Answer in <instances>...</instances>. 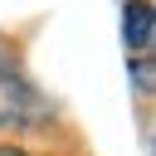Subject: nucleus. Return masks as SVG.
Returning <instances> with one entry per match:
<instances>
[{
	"instance_id": "3",
	"label": "nucleus",
	"mask_w": 156,
	"mask_h": 156,
	"mask_svg": "<svg viewBox=\"0 0 156 156\" xmlns=\"http://www.w3.org/2000/svg\"><path fill=\"white\" fill-rule=\"evenodd\" d=\"M0 156H24V151H15V146H0Z\"/></svg>"
},
{
	"instance_id": "1",
	"label": "nucleus",
	"mask_w": 156,
	"mask_h": 156,
	"mask_svg": "<svg viewBox=\"0 0 156 156\" xmlns=\"http://www.w3.org/2000/svg\"><path fill=\"white\" fill-rule=\"evenodd\" d=\"M122 29H127V58H132L136 93H151V49H156V15H151V5L146 0H127Z\"/></svg>"
},
{
	"instance_id": "2",
	"label": "nucleus",
	"mask_w": 156,
	"mask_h": 156,
	"mask_svg": "<svg viewBox=\"0 0 156 156\" xmlns=\"http://www.w3.org/2000/svg\"><path fill=\"white\" fill-rule=\"evenodd\" d=\"M34 117H39V98H34V88H29L15 68L0 63V127H29Z\"/></svg>"
}]
</instances>
